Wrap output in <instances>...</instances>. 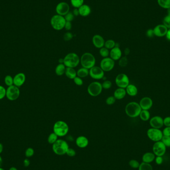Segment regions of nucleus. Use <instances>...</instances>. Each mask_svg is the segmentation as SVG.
I'll use <instances>...</instances> for the list:
<instances>
[{
  "label": "nucleus",
  "instance_id": "f257e3e1",
  "mask_svg": "<svg viewBox=\"0 0 170 170\" xmlns=\"http://www.w3.org/2000/svg\"><path fill=\"white\" fill-rule=\"evenodd\" d=\"M141 110L142 109L139 104L135 102L127 104L125 108V112L127 115L131 118H135L139 116Z\"/></svg>",
  "mask_w": 170,
  "mask_h": 170
},
{
  "label": "nucleus",
  "instance_id": "f03ea898",
  "mask_svg": "<svg viewBox=\"0 0 170 170\" xmlns=\"http://www.w3.org/2000/svg\"><path fill=\"white\" fill-rule=\"evenodd\" d=\"M69 148L68 143L64 140L58 139L53 144H52L53 151L58 155H65Z\"/></svg>",
  "mask_w": 170,
  "mask_h": 170
},
{
  "label": "nucleus",
  "instance_id": "7ed1b4c3",
  "mask_svg": "<svg viewBox=\"0 0 170 170\" xmlns=\"http://www.w3.org/2000/svg\"><path fill=\"white\" fill-rule=\"evenodd\" d=\"M80 63L83 67L90 70L95 66L96 58L90 52H86L83 54L80 58Z\"/></svg>",
  "mask_w": 170,
  "mask_h": 170
},
{
  "label": "nucleus",
  "instance_id": "20e7f679",
  "mask_svg": "<svg viewBox=\"0 0 170 170\" xmlns=\"http://www.w3.org/2000/svg\"><path fill=\"white\" fill-rule=\"evenodd\" d=\"M69 130V127L66 122L62 120L56 122L53 125V132L58 137L66 135Z\"/></svg>",
  "mask_w": 170,
  "mask_h": 170
},
{
  "label": "nucleus",
  "instance_id": "39448f33",
  "mask_svg": "<svg viewBox=\"0 0 170 170\" xmlns=\"http://www.w3.org/2000/svg\"><path fill=\"white\" fill-rule=\"evenodd\" d=\"M80 63L79 57L75 53H69L64 58V64L66 67L74 68Z\"/></svg>",
  "mask_w": 170,
  "mask_h": 170
},
{
  "label": "nucleus",
  "instance_id": "423d86ee",
  "mask_svg": "<svg viewBox=\"0 0 170 170\" xmlns=\"http://www.w3.org/2000/svg\"><path fill=\"white\" fill-rule=\"evenodd\" d=\"M66 22L64 16L57 14L52 16L50 20L51 26L56 31H61L64 28Z\"/></svg>",
  "mask_w": 170,
  "mask_h": 170
},
{
  "label": "nucleus",
  "instance_id": "0eeeda50",
  "mask_svg": "<svg viewBox=\"0 0 170 170\" xmlns=\"http://www.w3.org/2000/svg\"><path fill=\"white\" fill-rule=\"evenodd\" d=\"M102 85L99 82H93L88 86L87 91L88 94L92 97H97L102 91Z\"/></svg>",
  "mask_w": 170,
  "mask_h": 170
},
{
  "label": "nucleus",
  "instance_id": "6e6552de",
  "mask_svg": "<svg viewBox=\"0 0 170 170\" xmlns=\"http://www.w3.org/2000/svg\"><path fill=\"white\" fill-rule=\"evenodd\" d=\"M147 135L149 139L155 142L161 141L163 136V132L160 129L149 128L147 131Z\"/></svg>",
  "mask_w": 170,
  "mask_h": 170
},
{
  "label": "nucleus",
  "instance_id": "1a4fd4ad",
  "mask_svg": "<svg viewBox=\"0 0 170 170\" xmlns=\"http://www.w3.org/2000/svg\"><path fill=\"white\" fill-rule=\"evenodd\" d=\"M20 91L18 87L15 86L9 87L6 90V97L10 100L13 101L16 100L20 97Z\"/></svg>",
  "mask_w": 170,
  "mask_h": 170
},
{
  "label": "nucleus",
  "instance_id": "9d476101",
  "mask_svg": "<svg viewBox=\"0 0 170 170\" xmlns=\"http://www.w3.org/2000/svg\"><path fill=\"white\" fill-rule=\"evenodd\" d=\"M115 82L118 87L125 89L129 84V79L127 75L120 73L116 77Z\"/></svg>",
  "mask_w": 170,
  "mask_h": 170
},
{
  "label": "nucleus",
  "instance_id": "9b49d317",
  "mask_svg": "<svg viewBox=\"0 0 170 170\" xmlns=\"http://www.w3.org/2000/svg\"><path fill=\"white\" fill-rule=\"evenodd\" d=\"M115 65V62L110 57H106L102 59L100 61V67L104 72L112 71Z\"/></svg>",
  "mask_w": 170,
  "mask_h": 170
},
{
  "label": "nucleus",
  "instance_id": "f8f14e48",
  "mask_svg": "<svg viewBox=\"0 0 170 170\" xmlns=\"http://www.w3.org/2000/svg\"><path fill=\"white\" fill-rule=\"evenodd\" d=\"M167 147L161 141H157L153 146V152L155 156H163L165 154Z\"/></svg>",
  "mask_w": 170,
  "mask_h": 170
},
{
  "label": "nucleus",
  "instance_id": "ddd939ff",
  "mask_svg": "<svg viewBox=\"0 0 170 170\" xmlns=\"http://www.w3.org/2000/svg\"><path fill=\"white\" fill-rule=\"evenodd\" d=\"M89 75L94 79L100 80L104 78L105 72L100 67L95 66L90 69Z\"/></svg>",
  "mask_w": 170,
  "mask_h": 170
},
{
  "label": "nucleus",
  "instance_id": "4468645a",
  "mask_svg": "<svg viewBox=\"0 0 170 170\" xmlns=\"http://www.w3.org/2000/svg\"><path fill=\"white\" fill-rule=\"evenodd\" d=\"M70 11V7L68 3L66 2H60L58 4L56 7V11L57 15L65 16Z\"/></svg>",
  "mask_w": 170,
  "mask_h": 170
},
{
  "label": "nucleus",
  "instance_id": "2eb2a0df",
  "mask_svg": "<svg viewBox=\"0 0 170 170\" xmlns=\"http://www.w3.org/2000/svg\"><path fill=\"white\" fill-rule=\"evenodd\" d=\"M149 123L152 128L160 129L164 125L163 118L160 116H155L150 119Z\"/></svg>",
  "mask_w": 170,
  "mask_h": 170
},
{
  "label": "nucleus",
  "instance_id": "dca6fc26",
  "mask_svg": "<svg viewBox=\"0 0 170 170\" xmlns=\"http://www.w3.org/2000/svg\"><path fill=\"white\" fill-rule=\"evenodd\" d=\"M139 104L142 110H149L152 107L153 102L150 97H145L141 99Z\"/></svg>",
  "mask_w": 170,
  "mask_h": 170
},
{
  "label": "nucleus",
  "instance_id": "f3484780",
  "mask_svg": "<svg viewBox=\"0 0 170 170\" xmlns=\"http://www.w3.org/2000/svg\"><path fill=\"white\" fill-rule=\"evenodd\" d=\"M168 29L164 24H159L153 29L154 35L157 37H163L167 34Z\"/></svg>",
  "mask_w": 170,
  "mask_h": 170
},
{
  "label": "nucleus",
  "instance_id": "a211bd4d",
  "mask_svg": "<svg viewBox=\"0 0 170 170\" xmlns=\"http://www.w3.org/2000/svg\"><path fill=\"white\" fill-rule=\"evenodd\" d=\"M110 56L114 61L119 60L122 56V51L119 46H115V47L110 50Z\"/></svg>",
  "mask_w": 170,
  "mask_h": 170
},
{
  "label": "nucleus",
  "instance_id": "6ab92c4d",
  "mask_svg": "<svg viewBox=\"0 0 170 170\" xmlns=\"http://www.w3.org/2000/svg\"><path fill=\"white\" fill-rule=\"evenodd\" d=\"M92 42L95 47L100 49L104 47L105 41L102 36L96 34L92 37Z\"/></svg>",
  "mask_w": 170,
  "mask_h": 170
},
{
  "label": "nucleus",
  "instance_id": "aec40b11",
  "mask_svg": "<svg viewBox=\"0 0 170 170\" xmlns=\"http://www.w3.org/2000/svg\"><path fill=\"white\" fill-rule=\"evenodd\" d=\"M26 79L24 73H18L14 78V85L20 87L24 84Z\"/></svg>",
  "mask_w": 170,
  "mask_h": 170
},
{
  "label": "nucleus",
  "instance_id": "412c9836",
  "mask_svg": "<svg viewBox=\"0 0 170 170\" xmlns=\"http://www.w3.org/2000/svg\"><path fill=\"white\" fill-rule=\"evenodd\" d=\"M89 141L87 138L84 136H80L77 138L76 144L80 148H85L89 145Z\"/></svg>",
  "mask_w": 170,
  "mask_h": 170
},
{
  "label": "nucleus",
  "instance_id": "4be33fe9",
  "mask_svg": "<svg viewBox=\"0 0 170 170\" xmlns=\"http://www.w3.org/2000/svg\"><path fill=\"white\" fill-rule=\"evenodd\" d=\"M79 14L81 16H89L91 13V9L89 6L87 5L83 4L82 6L78 8Z\"/></svg>",
  "mask_w": 170,
  "mask_h": 170
},
{
  "label": "nucleus",
  "instance_id": "5701e85b",
  "mask_svg": "<svg viewBox=\"0 0 170 170\" xmlns=\"http://www.w3.org/2000/svg\"><path fill=\"white\" fill-rule=\"evenodd\" d=\"M127 94V92L125 89L118 87L115 91L113 96L116 100H122L125 97Z\"/></svg>",
  "mask_w": 170,
  "mask_h": 170
},
{
  "label": "nucleus",
  "instance_id": "b1692460",
  "mask_svg": "<svg viewBox=\"0 0 170 170\" xmlns=\"http://www.w3.org/2000/svg\"><path fill=\"white\" fill-rule=\"evenodd\" d=\"M127 94L131 97H134L138 94V89L136 86L133 84H129L126 88Z\"/></svg>",
  "mask_w": 170,
  "mask_h": 170
},
{
  "label": "nucleus",
  "instance_id": "393cba45",
  "mask_svg": "<svg viewBox=\"0 0 170 170\" xmlns=\"http://www.w3.org/2000/svg\"><path fill=\"white\" fill-rule=\"evenodd\" d=\"M155 155L153 153L147 152L143 155V162L150 163L155 159Z\"/></svg>",
  "mask_w": 170,
  "mask_h": 170
},
{
  "label": "nucleus",
  "instance_id": "a878e982",
  "mask_svg": "<svg viewBox=\"0 0 170 170\" xmlns=\"http://www.w3.org/2000/svg\"><path fill=\"white\" fill-rule=\"evenodd\" d=\"M65 74L67 77L70 79H74L77 76L76 71L73 68L66 67Z\"/></svg>",
  "mask_w": 170,
  "mask_h": 170
},
{
  "label": "nucleus",
  "instance_id": "bb28decb",
  "mask_svg": "<svg viewBox=\"0 0 170 170\" xmlns=\"http://www.w3.org/2000/svg\"><path fill=\"white\" fill-rule=\"evenodd\" d=\"M77 75L80 78H86L89 75V70L82 67L77 71Z\"/></svg>",
  "mask_w": 170,
  "mask_h": 170
},
{
  "label": "nucleus",
  "instance_id": "cd10ccee",
  "mask_svg": "<svg viewBox=\"0 0 170 170\" xmlns=\"http://www.w3.org/2000/svg\"><path fill=\"white\" fill-rule=\"evenodd\" d=\"M66 67L64 64H59L55 68V73L58 76H62L64 74Z\"/></svg>",
  "mask_w": 170,
  "mask_h": 170
},
{
  "label": "nucleus",
  "instance_id": "c85d7f7f",
  "mask_svg": "<svg viewBox=\"0 0 170 170\" xmlns=\"http://www.w3.org/2000/svg\"><path fill=\"white\" fill-rule=\"evenodd\" d=\"M140 118L141 120L146 122L150 119V113L149 112V111L147 110H141L140 113L139 115Z\"/></svg>",
  "mask_w": 170,
  "mask_h": 170
},
{
  "label": "nucleus",
  "instance_id": "c756f323",
  "mask_svg": "<svg viewBox=\"0 0 170 170\" xmlns=\"http://www.w3.org/2000/svg\"><path fill=\"white\" fill-rule=\"evenodd\" d=\"M157 2L162 8L165 9L170 8V0H157Z\"/></svg>",
  "mask_w": 170,
  "mask_h": 170
},
{
  "label": "nucleus",
  "instance_id": "7c9ffc66",
  "mask_svg": "<svg viewBox=\"0 0 170 170\" xmlns=\"http://www.w3.org/2000/svg\"><path fill=\"white\" fill-rule=\"evenodd\" d=\"M138 169L139 170H153V167L150 164L143 162L140 164Z\"/></svg>",
  "mask_w": 170,
  "mask_h": 170
},
{
  "label": "nucleus",
  "instance_id": "2f4dec72",
  "mask_svg": "<svg viewBox=\"0 0 170 170\" xmlns=\"http://www.w3.org/2000/svg\"><path fill=\"white\" fill-rule=\"evenodd\" d=\"M115 46H116V43L115 41L112 40V39H109V40L105 41L104 47H105V48H107L108 49L111 50L112 49L115 47Z\"/></svg>",
  "mask_w": 170,
  "mask_h": 170
},
{
  "label": "nucleus",
  "instance_id": "473e14b6",
  "mask_svg": "<svg viewBox=\"0 0 170 170\" xmlns=\"http://www.w3.org/2000/svg\"><path fill=\"white\" fill-rule=\"evenodd\" d=\"M58 136H57L54 132L51 133L49 135L47 139L48 142L50 144H53L58 139Z\"/></svg>",
  "mask_w": 170,
  "mask_h": 170
},
{
  "label": "nucleus",
  "instance_id": "72a5a7b5",
  "mask_svg": "<svg viewBox=\"0 0 170 170\" xmlns=\"http://www.w3.org/2000/svg\"><path fill=\"white\" fill-rule=\"evenodd\" d=\"M99 53L101 56L103 58H106L110 56V51L109 49L105 48V47H103L101 48L100 49Z\"/></svg>",
  "mask_w": 170,
  "mask_h": 170
},
{
  "label": "nucleus",
  "instance_id": "f704fd0d",
  "mask_svg": "<svg viewBox=\"0 0 170 170\" xmlns=\"http://www.w3.org/2000/svg\"><path fill=\"white\" fill-rule=\"evenodd\" d=\"M84 0H71L72 6L75 8H79L84 4Z\"/></svg>",
  "mask_w": 170,
  "mask_h": 170
},
{
  "label": "nucleus",
  "instance_id": "c9c22d12",
  "mask_svg": "<svg viewBox=\"0 0 170 170\" xmlns=\"http://www.w3.org/2000/svg\"><path fill=\"white\" fill-rule=\"evenodd\" d=\"M128 60L127 57L125 56L122 57L118 61V64L119 66L122 67H125L127 66L128 64Z\"/></svg>",
  "mask_w": 170,
  "mask_h": 170
},
{
  "label": "nucleus",
  "instance_id": "e433bc0d",
  "mask_svg": "<svg viewBox=\"0 0 170 170\" xmlns=\"http://www.w3.org/2000/svg\"><path fill=\"white\" fill-rule=\"evenodd\" d=\"M5 83L8 87L14 85V78L10 75H7L5 77Z\"/></svg>",
  "mask_w": 170,
  "mask_h": 170
},
{
  "label": "nucleus",
  "instance_id": "4c0bfd02",
  "mask_svg": "<svg viewBox=\"0 0 170 170\" xmlns=\"http://www.w3.org/2000/svg\"><path fill=\"white\" fill-rule=\"evenodd\" d=\"M130 166L133 169L138 168L140 166V163L136 160H131L129 162Z\"/></svg>",
  "mask_w": 170,
  "mask_h": 170
},
{
  "label": "nucleus",
  "instance_id": "58836bf2",
  "mask_svg": "<svg viewBox=\"0 0 170 170\" xmlns=\"http://www.w3.org/2000/svg\"><path fill=\"white\" fill-rule=\"evenodd\" d=\"M161 141L163 143L166 147H170V136L163 135Z\"/></svg>",
  "mask_w": 170,
  "mask_h": 170
},
{
  "label": "nucleus",
  "instance_id": "ea45409f",
  "mask_svg": "<svg viewBox=\"0 0 170 170\" xmlns=\"http://www.w3.org/2000/svg\"><path fill=\"white\" fill-rule=\"evenodd\" d=\"M102 89L105 90H109L112 87V82L109 80H105L104 81V82L102 84Z\"/></svg>",
  "mask_w": 170,
  "mask_h": 170
},
{
  "label": "nucleus",
  "instance_id": "a19ab883",
  "mask_svg": "<svg viewBox=\"0 0 170 170\" xmlns=\"http://www.w3.org/2000/svg\"><path fill=\"white\" fill-rule=\"evenodd\" d=\"M163 24L168 29H170V16L167 15L164 18Z\"/></svg>",
  "mask_w": 170,
  "mask_h": 170
},
{
  "label": "nucleus",
  "instance_id": "79ce46f5",
  "mask_svg": "<svg viewBox=\"0 0 170 170\" xmlns=\"http://www.w3.org/2000/svg\"><path fill=\"white\" fill-rule=\"evenodd\" d=\"M64 16L65 20L66 21H70L71 22L74 18V16L73 15L72 12H70L69 11L68 13L66 15H65Z\"/></svg>",
  "mask_w": 170,
  "mask_h": 170
},
{
  "label": "nucleus",
  "instance_id": "37998d69",
  "mask_svg": "<svg viewBox=\"0 0 170 170\" xmlns=\"http://www.w3.org/2000/svg\"><path fill=\"white\" fill-rule=\"evenodd\" d=\"M115 100L116 99L114 96H110L106 99L105 102L107 105H112L115 103Z\"/></svg>",
  "mask_w": 170,
  "mask_h": 170
},
{
  "label": "nucleus",
  "instance_id": "c03bdc74",
  "mask_svg": "<svg viewBox=\"0 0 170 170\" xmlns=\"http://www.w3.org/2000/svg\"><path fill=\"white\" fill-rule=\"evenodd\" d=\"M34 151L32 148H28L25 152L26 156L28 158L32 157L34 155Z\"/></svg>",
  "mask_w": 170,
  "mask_h": 170
},
{
  "label": "nucleus",
  "instance_id": "a18cd8bd",
  "mask_svg": "<svg viewBox=\"0 0 170 170\" xmlns=\"http://www.w3.org/2000/svg\"><path fill=\"white\" fill-rule=\"evenodd\" d=\"M73 34L71 33H70V32H67V33H65V34H64V40L65 41H66L71 40L73 38Z\"/></svg>",
  "mask_w": 170,
  "mask_h": 170
},
{
  "label": "nucleus",
  "instance_id": "49530a36",
  "mask_svg": "<svg viewBox=\"0 0 170 170\" xmlns=\"http://www.w3.org/2000/svg\"><path fill=\"white\" fill-rule=\"evenodd\" d=\"M74 82L75 84L78 86H82L83 84V81L82 79L80 78L79 77L77 76L74 79Z\"/></svg>",
  "mask_w": 170,
  "mask_h": 170
},
{
  "label": "nucleus",
  "instance_id": "de8ad7c7",
  "mask_svg": "<svg viewBox=\"0 0 170 170\" xmlns=\"http://www.w3.org/2000/svg\"><path fill=\"white\" fill-rule=\"evenodd\" d=\"M66 154L68 156L72 157H74V156L76 155V151H75L74 149H73V148H69L67 151Z\"/></svg>",
  "mask_w": 170,
  "mask_h": 170
},
{
  "label": "nucleus",
  "instance_id": "09e8293b",
  "mask_svg": "<svg viewBox=\"0 0 170 170\" xmlns=\"http://www.w3.org/2000/svg\"><path fill=\"white\" fill-rule=\"evenodd\" d=\"M6 96V90L5 87L0 86V100H2Z\"/></svg>",
  "mask_w": 170,
  "mask_h": 170
},
{
  "label": "nucleus",
  "instance_id": "8fccbe9b",
  "mask_svg": "<svg viewBox=\"0 0 170 170\" xmlns=\"http://www.w3.org/2000/svg\"><path fill=\"white\" fill-rule=\"evenodd\" d=\"M164 136H170V127H166L162 131Z\"/></svg>",
  "mask_w": 170,
  "mask_h": 170
},
{
  "label": "nucleus",
  "instance_id": "3c124183",
  "mask_svg": "<svg viewBox=\"0 0 170 170\" xmlns=\"http://www.w3.org/2000/svg\"><path fill=\"white\" fill-rule=\"evenodd\" d=\"M164 125L166 127H170V117H166L163 119Z\"/></svg>",
  "mask_w": 170,
  "mask_h": 170
},
{
  "label": "nucleus",
  "instance_id": "603ef678",
  "mask_svg": "<svg viewBox=\"0 0 170 170\" xmlns=\"http://www.w3.org/2000/svg\"><path fill=\"white\" fill-rule=\"evenodd\" d=\"M155 162L157 165H161L163 162V158L162 156H157V157L155 158Z\"/></svg>",
  "mask_w": 170,
  "mask_h": 170
},
{
  "label": "nucleus",
  "instance_id": "864d4df0",
  "mask_svg": "<svg viewBox=\"0 0 170 170\" xmlns=\"http://www.w3.org/2000/svg\"><path fill=\"white\" fill-rule=\"evenodd\" d=\"M146 35L148 37H153L154 35V31L153 29H149L146 32Z\"/></svg>",
  "mask_w": 170,
  "mask_h": 170
},
{
  "label": "nucleus",
  "instance_id": "5fc2aeb1",
  "mask_svg": "<svg viewBox=\"0 0 170 170\" xmlns=\"http://www.w3.org/2000/svg\"><path fill=\"white\" fill-rule=\"evenodd\" d=\"M64 28L66 31H70L72 28V23L70 21H66V23H65V26H64Z\"/></svg>",
  "mask_w": 170,
  "mask_h": 170
},
{
  "label": "nucleus",
  "instance_id": "6e6d98bb",
  "mask_svg": "<svg viewBox=\"0 0 170 170\" xmlns=\"http://www.w3.org/2000/svg\"><path fill=\"white\" fill-rule=\"evenodd\" d=\"M29 165H30V161L29 160V159H24V160H23V165L24 166V167H28Z\"/></svg>",
  "mask_w": 170,
  "mask_h": 170
},
{
  "label": "nucleus",
  "instance_id": "4d7b16f0",
  "mask_svg": "<svg viewBox=\"0 0 170 170\" xmlns=\"http://www.w3.org/2000/svg\"><path fill=\"white\" fill-rule=\"evenodd\" d=\"M73 14V15L74 16H78L79 14V10H78V8H75L74 10H73V12H72Z\"/></svg>",
  "mask_w": 170,
  "mask_h": 170
},
{
  "label": "nucleus",
  "instance_id": "13d9d810",
  "mask_svg": "<svg viewBox=\"0 0 170 170\" xmlns=\"http://www.w3.org/2000/svg\"><path fill=\"white\" fill-rule=\"evenodd\" d=\"M130 49L129 48H126L124 50V53L125 55L127 56V55H129L130 53Z\"/></svg>",
  "mask_w": 170,
  "mask_h": 170
},
{
  "label": "nucleus",
  "instance_id": "bf43d9fd",
  "mask_svg": "<svg viewBox=\"0 0 170 170\" xmlns=\"http://www.w3.org/2000/svg\"><path fill=\"white\" fill-rule=\"evenodd\" d=\"M166 38L168 41H170V29H168L167 31V34L166 35Z\"/></svg>",
  "mask_w": 170,
  "mask_h": 170
},
{
  "label": "nucleus",
  "instance_id": "052dcab7",
  "mask_svg": "<svg viewBox=\"0 0 170 170\" xmlns=\"http://www.w3.org/2000/svg\"><path fill=\"white\" fill-rule=\"evenodd\" d=\"M4 147L3 144L0 143V154L2 153L3 151Z\"/></svg>",
  "mask_w": 170,
  "mask_h": 170
},
{
  "label": "nucleus",
  "instance_id": "680f3d73",
  "mask_svg": "<svg viewBox=\"0 0 170 170\" xmlns=\"http://www.w3.org/2000/svg\"><path fill=\"white\" fill-rule=\"evenodd\" d=\"M59 63L63 64L64 63V58H60L59 59Z\"/></svg>",
  "mask_w": 170,
  "mask_h": 170
},
{
  "label": "nucleus",
  "instance_id": "e2e57ef3",
  "mask_svg": "<svg viewBox=\"0 0 170 170\" xmlns=\"http://www.w3.org/2000/svg\"><path fill=\"white\" fill-rule=\"evenodd\" d=\"M2 163H3V159H2L1 156H0V167H1Z\"/></svg>",
  "mask_w": 170,
  "mask_h": 170
},
{
  "label": "nucleus",
  "instance_id": "0e129e2a",
  "mask_svg": "<svg viewBox=\"0 0 170 170\" xmlns=\"http://www.w3.org/2000/svg\"><path fill=\"white\" fill-rule=\"evenodd\" d=\"M9 170H18V169L15 167H12L9 169Z\"/></svg>",
  "mask_w": 170,
  "mask_h": 170
},
{
  "label": "nucleus",
  "instance_id": "69168bd1",
  "mask_svg": "<svg viewBox=\"0 0 170 170\" xmlns=\"http://www.w3.org/2000/svg\"><path fill=\"white\" fill-rule=\"evenodd\" d=\"M168 10V15L170 16V8L167 9Z\"/></svg>",
  "mask_w": 170,
  "mask_h": 170
},
{
  "label": "nucleus",
  "instance_id": "338daca9",
  "mask_svg": "<svg viewBox=\"0 0 170 170\" xmlns=\"http://www.w3.org/2000/svg\"><path fill=\"white\" fill-rule=\"evenodd\" d=\"M0 170H5V169H4L3 168H2L1 167H0Z\"/></svg>",
  "mask_w": 170,
  "mask_h": 170
}]
</instances>
